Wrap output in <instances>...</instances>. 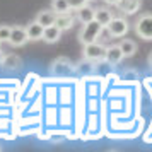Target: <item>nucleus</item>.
I'll return each mask as SVG.
<instances>
[{"instance_id":"obj_8","label":"nucleus","mask_w":152,"mask_h":152,"mask_svg":"<svg viewBox=\"0 0 152 152\" xmlns=\"http://www.w3.org/2000/svg\"><path fill=\"white\" fill-rule=\"evenodd\" d=\"M62 29L58 28L56 24H51V26H48V28H45V31H43V41L46 43H56L60 38H62Z\"/></svg>"},{"instance_id":"obj_2","label":"nucleus","mask_w":152,"mask_h":152,"mask_svg":"<svg viewBox=\"0 0 152 152\" xmlns=\"http://www.w3.org/2000/svg\"><path fill=\"white\" fill-rule=\"evenodd\" d=\"M135 33L145 41H152V14L140 15L135 22Z\"/></svg>"},{"instance_id":"obj_3","label":"nucleus","mask_w":152,"mask_h":152,"mask_svg":"<svg viewBox=\"0 0 152 152\" xmlns=\"http://www.w3.org/2000/svg\"><path fill=\"white\" fill-rule=\"evenodd\" d=\"M82 55L86 60L89 62H103L104 56H106V46L99 45L97 41L89 43V45H84V51Z\"/></svg>"},{"instance_id":"obj_20","label":"nucleus","mask_w":152,"mask_h":152,"mask_svg":"<svg viewBox=\"0 0 152 152\" xmlns=\"http://www.w3.org/2000/svg\"><path fill=\"white\" fill-rule=\"evenodd\" d=\"M4 56H5V53L2 51V48H0V65H2V62H4Z\"/></svg>"},{"instance_id":"obj_7","label":"nucleus","mask_w":152,"mask_h":152,"mask_svg":"<svg viewBox=\"0 0 152 152\" xmlns=\"http://www.w3.org/2000/svg\"><path fill=\"white\" fill-rule=\"evenodd\" d=\"M123 58L125 56H123V53H121V50H120L118 45H113V46H108V48H106V56H104V60H106L108 63L118 65Z\"/></svg>"},{"instance_id":"obj_13","label":"nucleus","mask_w":152,"mask_h":152,"mask_svg":"<svg viewBox=\"0 0 152 152\" xmlns=\"http://www.w3.org/2000/svg\"><path fill=\"white\" fill-rule=\"evenodd\" d=\"M55 17H56V14L53 10H41L39 14L36 15L34 21L38 22V24H41L43 28H48L51 24H55Z\"/></svg>"},{"instance_id":"obj_19","label":"nucleus","mask_w":152,"mask_h":152,"mask_svg":"<svg viewBox=\"0 0 152 152\" xmlns=\"http://www.w3.org/2000/svg\"><path fill=\"white\" fill-rule=\"evenodd\" d=\"M67 2L70 4V7L75 10V9H79V7H82V5H86L89 0H67Z\"/></svg>"},{"instance_id":"obj_16","label":"nucleus","mask_w":152,"mask_h":152,"mask_svg":"<svg viewBox=\"0 0 152 152\" xmlns=\"http://www.w3.org/2000/svg\"><path fill=\"white\" fill-rule=\"evenodd\" d=\"M51 10L55 14H69L72 7H70V4L67 0H53L51 2Z\"/></svg>"},{"instance_id":"obj_15","label":"nucleus","mask_w":152,"mask_h":152,"mask_svg":"<svg viewBox=\"0 0 152 152\" xmlns=\"http://www.w3.org/2000/svg\"><path fill=\"white\" fill-rule=\"evenodd\" d=\"M118 46H120V50H121V53H123L125 58L133 56V55H135V51H137V43L132 41V39H123Z\"/></svg>"},{"instance_id":"obj_4","label":"nucleus","mask_w":152,"mask_h":152,"mask_svg":"<svg viewBox=\"0 0 152 152\" xmlns=\"http://www.w3.org/2000/svg\"><path fill=\"white\" fill-rule=\"evenodd\" d=\"M106 29H108L110 36H113V38H123L128 33V22L125 21L123 17H113L108 22Z\"/></svg>"},{"instance_id":"obj_12","label":"nucleus","mask_w":152,"mask_h":152,"mask_svg":"<svg viewBox=\"0 0 152 152\" xmlns=\"http://www.w3.org/2000/svg\"><path fill=\"white\" fill-rule=\"evenodd\" d=\"M74 22H75V17L70 14V12L69 14H56V17H55V24L62 29V31L70 29L74 26Z\"/></svg>"},{"instance_id":"obj_14","label":"nucleus","mask_w":152,"mask_h":152,"mask_svg":"<svg viewBox=\"0 0 152 152\" xmlns=\"http://www.w3.org/2000/svg\"><path fill=\"white\" fill-rule=\"evenodd\" d=\"M94 19H96L103 28H106L108 26V22L113 19V14H111V10L110 9H104V7H101V9H96V14H94Z\"/></svg>"},{"instance_id":"obj_18","label":"nucleus","mask_w":152,"mask_h":152,"mask_svg":"<svg viewBox=\"0 0 152 152\" xmlns=\"http://www.w3.org/2000/svg\"><path fill=\"white\" fill-rule=\"evenodd\" d=\"M10 33H12V26H9V24H2V26H0V41L2 43L9 41Z\"/></svg>"},{"instance_id":"obj_23","label":"nucleus","mask_w":152,"mask_h":152,"mask_svg":"<svg viewBox=\"0 0 152 152\" xmlns=\"http://www.w3.org/2000/svg\"><path fill=\"white\" fill-rule=\"evenodd\" d=\"M0 45H2V41H0Z\"/></svg>"},{"instance_id":"obj_11","label":"nucleus","mask_w":152,"mask_h":152,"mask_svg":"<svg viewBox=\"0 0 152 152\" xmlns=\"http://www.w3.org/2000/svg\"><path fill=\"white\" fill-rule=\"evenodd\" d=\"M116 5L121 9V12L132 15V14H135L138 9H140V5H142V0H120Z\"/></svg>"},{"instance_id":"obj_6","label":"nucleus","mask_w":152,"mask_h":152,"mask_svg":"<svg viewBox=\"0 0 152 152\" xmlns=\"http://www.w3.org/2000/svg\"><path fill=\"white\" fill-rule=\"evenodd\" d=\"M70 70H72V63H70L69 58H58L53 62V67H51V72H53V75H67L70 74Z\"/></svg>"},{"instance_id":"obj_10","label":"nucleus","mask_w":152,"mask_h":152,"mask_svg":"<svg viewBox=\"0 0 152 152\" xmlns=\"http://www.w3.org/2000/svg\"><path fill=\"white\" fill-rule=\"evenodd\" d=\"M77 10V19L82 22V24H87V22L94 21V14H96V9H92L91 5H82V7L75 9Z\"/></svg>"},{"instance_id":"obj_21","label":"nucleus","mask_w":152,"mask_h":152,"mask_svg":"<svg viewBox=\"0 0 152 152\" xmlns=\"http://www.w3.org/2000/svg\"><path fill=\"white\" fill-rule=\"evenodd\" d=\"M104 2H108V4H113V5H116L120 0H104Z\"/></svg>"},{"instance_id":"obj_9","label":"nucleus","mask_w":152,"mask_h":152,"mask_svg":"<svg viewBox=\"0 0 152 152\" xmlns=\"http://www.w3.org/2000/svg\"><path fill=\"white\" fill-rule=\"evenodd\" d=\"M43 31H45V28L41 24H38L36 21L26 26V33H28L29 41H39V39H43Z\"/></svg>"},{"instance_id":"obj_17","label":"nucleus","mask_w":152,"mask_h":152,"mask_svg":"<svg viewBox=\"0 0 152 152\" xmlns=\"http://www.w3.org/2000/svg\"><path fill=\"white\" fill-rule=\"evenodd\" d=\"M2 65L5 67V69H19V65H21V58H19V55H15V53H9V55L4 56V62H2Z\"/></svg>"},{"instance_id":"obj_22","label":"nucleus","mask_w":152,"mask_h":152,"mask_svg":"<svg viewBox=\"0 0 152 152\" xmlns=\"http://www.w3.org/2000/svg\"><path fill=\"white\" fill-rule=\"evenodd\" d=\"M149 65H151V67H152V53H151V55H149Z\"/></svg>"},{"instance_id":"obj_1","label":"nucleus","mask_w":152,"mask_h":152,"mask_svg":"<svg viewBox=\"0 0 152 152\" xmlns=\"http://www.w3.org/2000/svg\"><path fill=\"white\" fill-rule=\"evenodd\" d=\"M103 29L104 28L96 21V19L87 22V24H84L82 31H80V36H79V38H80V43H82V45H89V43L97 41V38L103 33Z\"/></svg>"},{"instance_id":"obj_5","label":"nucleus","mask_w":152,"mask_h":152,"mask_svg":"<svg viewBox=\"0 0 152 152\" xmlns=\"http://www.w3.org/2000/svg\"><path fill=\"white\" fill-rule=\"evenodd\" d=\"M28 33H26V28H21V26H15L12 28V33H10V38H9V45L14 46V48H19V46H24L28 43Z\"/></svg>"}]
</instances>
